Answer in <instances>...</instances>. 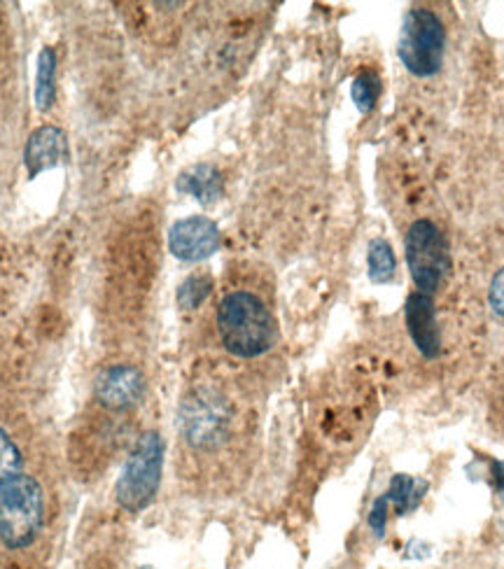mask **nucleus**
Returning <instances> with one entry per match:
<instances>
[{
	"label": "nucleus",
	"mask_w": 504,
	"mask_h": 569,
	"mask_svg": "<svg viewBox=\"0 0 504 569\" xmlns=\"http://www.w3.org/2000/svg\"><path fill=\"white\" fill-rule=\"evenodd\" d=\"M493 483L500 495H504V462H493Z\"/></svg>",
	"instance_id": "19"
},
{
	"label": "nucleus",
	"mask_w": 504,
	"mask_h": 569,
	"mask_svg": "<svg viewBox=\"0 0 504 569\" xmlns=\"http://www.w3.org/2000/svg\"><path fill=\"white\" fill-rule=\"evenodd\" d=\"M146 397V376L134 365L106 367L93 381V399L106 411L127 413Z\"/></svg>",
	"instance_id": "7"
},
{
	"label": "nucleus",
	"mask_w": 504,
	"mask_h": 569,
	"mask_svg": "<svg viewBox=\"0 0 504 569\" xmlns=\"http://www.w3.org/2000/svg\"><path fill=\"white\" fill-rule=\"evenodd\" d=\"M406 327L414 346L425 355L427 360H435L439 355V327L435 316V301L432 295L414 292L406 301Z\"/></svg>",
	"instance_id": "9"
},
{
	"label": "nucleus",
	"mask_w": 504,
	"mask_h": 569,
	"mask_svg": "<svg viewBox=\"0 0 504 569\" xmlns=\"http://www.w3.org/2000/svg\"><path fill=\"white\" fill-rule=\"evenodd\" d=\"M220 229L204 216L178 220L168 231V250L182 262H201L220 248Z\"/></svg>",
	"instance_id": "8"
},
{
	"label": "nucleus",
	"mask_w": 504,
	"mask_h": 569,
	"mask_svg": "<svg viewBox=\"0 0 504 569\" xmlns=\"http://www.w3.org/2000/svg\"><path fill=\"white\" fill-rule=\"evenodd\" d=\"M397 54L412 76H437L446 54V29L442 19L427 8H412L402 21Z\"/></svg>",
	"instance_id": "4"
},
{
	"label": "nucleus",
	"mask_w": 504,
	"mask_h": 569,
	"mask_svg": "<svg viewBox=\"0 0 504 569\" xmlns=\"http://www.w3.org/2000/svg\"><path fill=\"white\" fill-rule=\"evenodd\" d=\"M495 409H497V416L504 420V378L500 383V390H497V399H495Z\"/></svg>",
	"instance_id": "20"
},
{
	"label": "nucleus",
	"mask_w": 504,
	"mask_h": 569,
	"mask_svg": "<svg viewBox=\"0 0 504 569\" xmlns=\"http://www.w3.org/2000/svg\"><path fill=\"white\" fill-rule=\"evenodd\" d=\"M23 458L14 439L0 427V486L21 473Z\"/></svg>",
	"instance_id": "16"
},
{
	"label": "nucleus",
	"mask_w": 504,
	"mask_h": 569,
	"mask_svg": "<svg viewBox=\"0 0 504 569\" xmlns=\"http://www.w3.org/2000/svg\"><path fill=\"white\" fill-rule=\"evenodd\" d=\"M176 187L185 194H191L199 203L208 206L223 197V173L210 163H197L180 173Z\"/></svg>",
	"instance_id": "12"
},
{
	"label": "nucleus",
	"mask_w": 504,
	"mask_h": 569,
	"mask_svg": "<svg viewBox=\"0 0 504 569\" xmlns=\"http://www.w3.org/2000/svg\"><path fill=\"white\" fill-rule=\"evenodd\" d=\"M55 80H57V54L52 47H45L38 57V73H36V103L40 110H47L55 103Z\"/></svg>",
	"instance_id": "14"
},
{
	"label": "nucleus",
	"mask_w": 504,
	"mask_h": 569,
	"mask_svg": "<svg viewBox=\"0 0 504 569\" xmlns=\"http://www.w3.org/2000/svg\"><path fill=\"white\" fill-rule=\"evenodd\" d=\"M164 465V443L157 432H146L134 446L117 481V505L129 513L146 509L157 495Z\"/></svg>",
	"instance_id": "5"
},
{
	"label": "nucleus",
	"mask_w": 504,
	"mask_h": 569,
	"mask_svg": "<svg viewBox=\"0 0 504 569\" xmlns=\"http://www.w3.org/2000/svg\"><path fill=\"white\" fill-rule=\"evenodd\" d=\"M45 526V492L38 479L17 473L0 486V543L23 551L36 543Z\"/></svg>",
	"instance_id": "2"
},
{
	"label": "nucleus",
	"mask_w": 504,
	"mask_h": 569,
	"mask_svg": "<svg viewBox=\"0 0 504 569\" xmlns=\"http://www.w3.org/2000/svg\"><path fill=\"white\" fill-rule=\"evenodd\" d=\"M27 169L29 176L36 178L45 171L57 169L59 163L68 161V138L59 127H40L31 133L27 142Z\"/></svg>",
	"instance_id": "11"
},
{
	"label": "nucleus",
	"mask_w": 504,
	"mask_h": 569,
	"mask_svg": "<svg viewBox=\"0 0 504 569\" xmlns=\"http://www.w3.org/2000/svg\"><path fill=\"white\" fill-rule=\"evenodd\" d=\"M213 290V282L208 276H189L178 290V303L182 308H187V311H195V308H199L208 295Z\"/></svg>",
	"instance_id": "17"
},
{
	"label": "nucleus",
	"mask_w": 504,
	"mask_h": 569,
	"mask_svg": "<svg viewBox=\"0 0 504 569\" xmlns=\"http://www.w3.org/2000/svg\"><path fill=\"white\" fill-rule=\"evenodd\" d=\"M140 569H155V567H140Z\"/></svg>",
	"instance_id": "21"
},
{
	"label": "nucleus",
	"mask_w": 504,
	"mask_h": 569,
	"mask_svg": "<svg viewBox=\"0 0 504 569\" xmlns=\"http://www.w3.org/2000/svg\"><path fill=\"white\" fill-rule=\"evenodd\" d=\"M404 250L418 292H435L451 271V252L442 229L429 220H416L406 231Z\"/></svg>",
	"instance_id": "6"
},
{
	"label": "nucleus",
	"mask_w": 504,
	"mask_h": 569,
	"mask_svg": "<svg viewBox=\"0 0 504 569\" xmlns=\"http://www.w3.org/2000/svg\"><path fill=\"white\" fill-rule=\"evenodd\" d=\"M378 93H381V82H378V76L372 73V70H365V73H359L353 80L350 97H353L357 110L363 114L374 110V106L378 101Z\"/></svg>",
	"instance_id": "15"
},
{
	"label": "nucleus",
	"mask_w": 504,
	"mask_h": 569,
	"mask_svg": "<svg viewBox=\"0 0 504 569\" xmlns=\"http://www.w3.org/2000/svg\"><path fill=\"white\" fill-rule=\"evenodd\" d=\"M234 427L231 401L213 386L189 390L180 405V432L187 446L201 453L223 448Z\"/></svg>",
	"instance_id": "3"
},
{
	"label": "nucleus",
	"mask_w": 504,
	"mask_h": 569,
	"mask_svg": "<svg viewBox=\"0 0 504 569\" xmlns=\"http://www.w3.org/2000/svg\"><path fill=\"white\" fill-rule=\"evenodd\" d=\"M488 303H491V311L495 313V318H500L504 322V269H500L491 280Z\"/></svg>",
	"instance_id": "18"
},
{
	"label": "nucleus",
	"mask_w": 504,
	"mask_h": 569,
	"mask_svg": "<svg viewBox=\"0 0 504 569\" xmlns=\"http://www.w3.org/2000/svg\"><path fill=\"white\" fill-rule=\"evenodd\" d=\"M367 267H369V278L376 284H386L395 280L397 276V259L386 239H374L367 250Z\"/></svg>",
	"instance_id": "13"
},
{
	"label": "nucleus",
	"mask_w": 504,
	"mask_h": 569,
	"mask_svg": "<svg viewBox=\"0 0 504 569\" xmlns=\"http://www.w3.org/2000/svg\"><path fill=\"white\" fill-rule=\"evenodd\" d=\"M425 490H427L425 481L406 477V473H397V477L391 483V488H388V492L383 495L381 500H376V505L372 509V516H369V526L378 535H383V530H386V518H388L391 507H395L397 513L414 511L421 505Z\"/></svg>",
	"instance_id": "10"
},
{
	"label": "nucleus",
	"mask_w": 504,
	"mask_h": 569,
	"mask_svg": "<svg viewBox=\"0 0 504 569\" xmlns=\"http://www.w3.org/2000/svg\"><path fill=\"white\" fill-rule=\"evenodd\" d=\"M218 335L227 352L255 360L276 341V322L264 301L246 290L229 292L218 306Z\"/></svg>",
	"instance_id": "1"
}]
</instances>
